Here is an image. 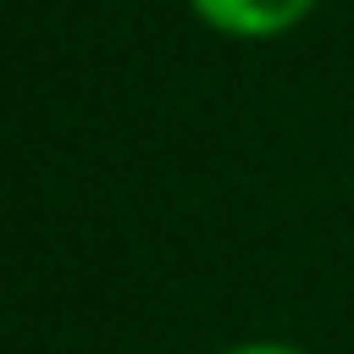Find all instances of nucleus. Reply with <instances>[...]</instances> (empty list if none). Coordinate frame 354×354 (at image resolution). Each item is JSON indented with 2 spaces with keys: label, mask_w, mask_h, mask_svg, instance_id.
Here are the masks:
<instances>
[{
  "label": "nucleus",
  "mask_w": 354,
  "mask_h": 354,
  "mask_svg": "<svg viewBox=\"0 0 354 354\" xmlns=\"http://www.w3.org/2000/svg\"><path fill=\"white\" fill-rule=\"evenodd\" d=\"M221 354H310V348L282 343V337H249V343H232V348H221Z\"/></svg>",
  "instance_id": "2"
},
{
  "label": "nucleus",
  "mask_w": 354,
  "mask_h": 354,
  "mask_svg": "<svg viewBox=\"0 0 354 354\" xmlns=\"http://www.w3.org/2000/svg\"><path fill=\"white\" fill-rule=\"evenodd\" d=\"M321 0H188V11L221 33V39H243V44H266L293 33L299 22H310Z\"/></svg>",
  "instance_id": "1"
}]
</instances>
